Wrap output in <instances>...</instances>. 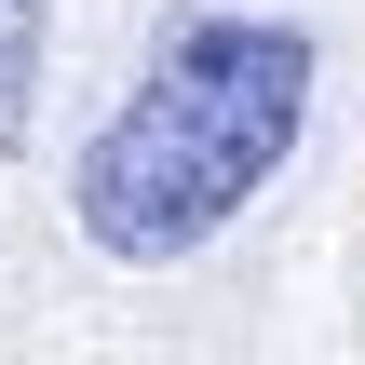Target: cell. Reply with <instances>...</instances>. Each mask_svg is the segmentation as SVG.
Here are the masks:
<instances>
[{
  "mask_svg": "<svg viewBox=\"0 0 365 365\" xmlns=\"http://www.w3.org/2000/svg\"><path fill=\"white\" fill-rule=\"evenodd\" d=\"M312 122V27H271V14H190L135 95L81 135V244L122 257V271H163L190 244H217L298 149Z\"/></svg>",
  "mask_w": 365,
  "mask_h": 365,
  "instance_id": "6da1fadb",
  "label": "cell"
},
{
  "mask_svg": "<svg viewBox=\"0 0 365 365\" xmlns=\"http://www.w3.org/2000/svg\"><path fill=\"white\" fill-rule=\"evenodd\" d=\"M27 68H41V0H0V135L27 122Z\"/></svg>",
  "mask_w": 365,
  "mask_h": 365,
  "instance_id": "7a4b0ae2",
  "label": "cell"
}]
</instances>
